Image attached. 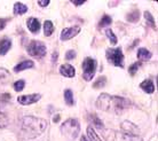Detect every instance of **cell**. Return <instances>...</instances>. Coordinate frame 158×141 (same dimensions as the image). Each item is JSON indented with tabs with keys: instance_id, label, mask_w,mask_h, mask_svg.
<instances>
[{
	"instance_id": "obj_1",
	"label": "cell",
	"mask_w": 158,
	"mask_h": 141,
	"mask_svg": "<svg viewBox=\"0 0 158 141\" xmlns=\"http://www.w3.org/2000/svg\"><path fill=\"white\" fill-rule=\"evenodd\" d=\"M131 101L127 99L120 96H114L107 93L101 94L96 101V107L103 111H110V113H122L124 109L131 107Z\"/></svg>"
},
{
	"instance_id": "obj_2",
	"label": "cell",
	"mask_w": 158,
	"mask_h": 141,
	"mask_svg": "<svg viewBox=\"0 0 158 141\" xmlns=\"http://www.w3.org/2000/svg\"><path fill=\"white\" fill-rule=\"evenodd\" d=\"M47 127V123L41 118L27 116L22 119V131L28 139H33L43 133Z\"/></svg>"
},
{
	"instance_id": "obj_3",
	"label": "cell",
	"mask_w": 158,
	"mask_h": 141,
	"mask_svg": "<svg viewBox=\"0 0 158 141\" xmlns=\"http://www.w3.org/2000/svg\"><path fill=\"white\" fill-rule=\"evenodd\" d=\"M61 130L65 137L73 140L78 137L79 132H80V125H79L78 121H76V119H68L62 124Z\"/></svg>"
},
{
	"instance_id": "obj_4",
	"label": "cell",
	"mask_w": 158,
	"mask_h": 141,
	"mask_svg": "<svg viewBox=\"0 0 158 141\" xmlns=\"http://www.w3.org/2000/svg\"><path fill=\"white\" fill-rule=\"evenodd\" d=\"M28 53L33 58H37V59H41L43 56L46 55V46L45 44L41 43V41H36L33 40L29 44L28 46Z\"/></svg>"
},
{
	"instance_id": "obj_5",
	"label": "cell",
	"mask_w": 158,
	"mask_h": 141,
	"mask_svg": "<svg viewBox=\"0 0 158 141\" xmlns=\"http://www.w3.org/2000/svg\"><path fill=\"white\" fill-rule=\"evenodd\" d=\"M107 59L114 66L123 67L124 55H123L120 48H109V49H107Z\"/></svg>"
},
{
	"instance_id": "obj_6",
	"label": "cell",
	"mask_w": 158,
	"mask_h": 141,
	"mask_svg": "<svg viewBox=\"0 0 158 141\" xmlns=\"http://www.w3.org/2000/svg\"><path fill=\"white\" fill-rule=\"evenodd\" d=\"M96 69V62L91 58H87L83 62V77L85 80H91L95 74Z\"/></svg>"
},
{
	"instance_id": "obj_7",
	"label": "cell",
	"mask_w": 158,
	"mask_h": 141,
	"mask_svg": "<svg viewBox=\"0 0 158 141\" xmlns=\"http://www.w3.org/2000/svg\"><path fill=\"white\" fill-rule=\"evenodd\" d=\"M80 32V28L79 27H73V28H65L61 32V39L62 40H69L71 39L72 37L77 36Z\"/></svg>"
},
{
	"instance_id": "obj_8",
	"label": "cell",
	"mask_w": 158,
	"mask_h": 141,
	"mask_svg": "<svg viewBox=\"0 0 158 141\" xmlns=\"http://www.w3.org/2000/svg\"><path fill=\"white\" fill-rule=\"evenodd\" d=\"M107 141H134L133 138H131L127 134H123L120 132H115L112 131L107 135Z\"/></svg>"
},
{
	"instance_id": "obj_9",
	"label": "cell",
	"mask_w": 158,
	"mask_h": 141,
	"mask_svg": "<svg viewBox=\"0 0 158 141\" xmlns=\"http://www.w3.org/2000/svg\"><path fill=\"white\" fill-rule=\"evenodd\" d=\"M122 130H124L125 134H127V135H133V137L140 133V131H139L138 127H136L133 123H131V122H128V121L123 122Z\"/></svg>"
},
{
	"instance_id": "obj_10",
	"label": "cell",
	"mask_w": 158,
	"mask_h": 141,
	"mask_svg": "<svg viewBox=\"0 0 158 141\" xmlns=\"http://www.w3.org/2000/svg\"><path fill=\"white\" fill-rule=\"evenodd\" d=\"M41 98L40 94H30V95H21L17 98V101L20 102L21 105L23 106H27V105H31V103H35L37 102L39 99Z\"/></svg>"
},
{
	"instance_id": "obj_11",
	"label": "cell",
	"mask_w": 158,
	"mask_h": 141,
	"mask_svg": "<svg viewBox=\"0 0 158 141\" xmlns=\"http://www.w3.org/2000/svg\"><path fill=\"white\" fill-rule=\"evenodd\" d=\"M60 72L63 75L64 77H68V78H71L73 77L76 74V70L75 68L70 66V64H62L61 67H60Z\"/></svg>"
},
{
	"instance_id": "obj_12",
	"label": "cell",
	"mask_w": 158,
	"mask_h": 141,
	"mask_svg": "<svg viewBox=\"0 0 158 141\" xmlns=\"http://www.w3.org/2000/svg\"><path fill=\"white\" fill-rule=\"evenodd\" d=\"M27 25H28L29 30L31 32H33V33H37L40 29V22L37 19H35V17H30L27 21Z\"/></svg>"
},
{
	"instance_id": "obj_13",
	"label": "cell",
	"mask_w": 158,
	"mask_h": 141,
	"mask_svg": "<svg viewBox=\"0 0 158 141\" xmlns=\"http://www.w3.org/2000/svg\"><path fill=\"white\" fill-rule=\"evenodd\" d=\"M12 46V41L8 38H4L0 40V55H5L9 51V48Z\"/></svg>"
},
{
	"instance_id": "obj_14",
	"label": "cell",
	"mask_w": 158,
	"mask_h": 141,
	"mask_svg": "<svg viewBox=\"0 0 158 141\" xmlns=\"http://www.w3.org/2000/svg\"><path fill=\"white\" fill-rule=\"evenodd\" d=\"M141 88H142L146 93H154L155 91V85L152 84V82H151L150 79H147V80H144V82L141 83Z\"/></svg>"
},
{
	"instance_id": "obj_15",
	"label": "cell",
	"mask_w": 158,
	"mask_h": 141,
	"mask_svg": "<svg viewBox=\"0 0 158 141\" xmlns=\"http://www.w3.org/2000/svg\"><path fill=\"white\" fill-rule=\"evenodd\" d=\"M33 64L35 63L32 62V61H24V62H21L20 64H17L15 68H14V71H22V70H25V69H30V68L33 67Z\"/></svg>"
},
{
	"instance_id": "obj_16",
	"label": "cell",
	"mask_w": 158,
	"mask_h": 141,
	"mask_svg": "<svg viewBox=\"0 0 158 141\" xmlns=\"http://www.w3.org/2000/svg\"><path fill=\"white\" fill-rule=\"evenodd\" d=\"M53 31H54L53 23H52L51 21H45V23H44V35L46 36V37H49L53 33Z\"/></svg>"
},
{
	"instance_id": "obj_17",
	"label": "cell",
	"mask_w": 158,
	"mask_h": 141,
	"mask_svg": "<svg viewBox=\"0 0 158 141\" xmlns=\"http://www.w3.org/2000/svg\"><path fill=\"white\" fill-rule=\"evenodd\" d=\"M28 12V7L24 4H21V2H17V4L14 5V13L17 14V15H21V14H24V13Z\"/></svg>"
},
{
	"instance_id": "obj_18",
	"label": "cell",
	"mask_w": 158,
	"mask_h": 141,
	"mask_svg": "<svg viewBox=\"0 0 158 141\" xmlns=\"http://www.w3.org/2000/svg\"><path fill=\"white\" fill-rule=\"evenodd\" d=\"M138 58L142 61H146V60H149L151 58V53L149 51H147L146 48H140L138 51Z\"/></svg>"
},
{
	"instance_id": "obj_19",
	"label": "cell",
	"mask_w": 158,
	"mask_h": 141,
	"mask_svg": "<svg viewBox=\"0 0 158 141\" xmlns=\"http://www.w3.org/2000/svg\"><path fill=\"white\" fill-rule=\"evenodd\" d=\"M87 134H88L89 141H102L99 138V135L96 134V132H95L94 129H93L92 126H88V127H87Z\"/></svg>"
},
{
	"instance_id": "obj_20",
	"label": "cell",
	"mask_w": 158,
	"mask_h": 141,
	"mask_svg": "<svg viewBox=\"0 0 158 141\" xmlns=\"http://www.w3.org/2000/svg\"><path fill=\"white\" fill-rule=\"evenodd\" d=\"M64 100H65L67 105H69V106L73 105V95H72L71 90H65V92H64Z\"/></svg>"
},
{
	"instance_id": "obj_21",
	"label": "cell",
	"mask_w": 158,
	"mask_h": 141,
	"mask_svg": "<svg viewBox=\"0 0 158 141\" xmlns=\"http://www.w3.org/2000/svg\"><path fill=\"white\" fill-rule=\"evenodd\" d=\"M9 79V72L6 69L0 68V84H6Z\"/></svg>"
},
{
	"instance_id": "obj_22",
	"label": "cell",
	"mask_w": 158,
	"mask_h": 141,
	"mask_svg": "<svg viewBox=\"0 0 158 141\" xmlns=\"http://www.w3.org/2000/svg\"><path fill=\"white\" fill-rule=\"evenodd\" d=\"M106 83H107V78H106L104 76H102V77H100V78L94 83V85H93V87H94V88H99V87H103L104 85H106Z\"/></svg>"
},
{
	"instance_id": "obj_23",
	"label": "cell",
	"mask_w": 158,
	"mask_h": 141,
	"mask_svg": "<svg viewBox=\"0 0 158 141\" xmlns=\"http://www.w3.org/2000/svg\"><path fill=\"white\" fill-rule=\"evenodd\" d=\"M106 33H107V36L109 37L111 44H112V45H116V44H117V37L114 35L112 30H111V29H107V30H106Z\"/></svg>"
},
{
	"instance_id": "obj_24",
	"label": "cell",
	"mask_w": 158,
	"mask_h": 141,
	"mask_svg": "<svg viewBox=\"0 0 158 141\" xmlns=\"http://www.w3.org/2000/svg\"><path fill=\"white\" fill-rule=\"evenodd\" d=\"M8 125V118L6 115L0 113V129H4Z\"/></svg>"
},
{
	"instance_id": "obj_25",
	"label": "cell",
	"mask_w": 158,
	"mask_h": 141,
	"mask_svg": "<svg viewBox=\"0 0 158 141\" xmlns=\"http://www.w3.org/2000/svg\"><path fill=\"white\" fill-rule=\"evenodd\" d=\"M111 23V17L108 15H104L102 17V20L100 21V27L103 28V27H107V25H109V24Z\"/></svg>"
},
{
	"instance_id": "obj_26",
	"label": "cell",
	"mask_w": 158,
	"mask_h": 141,
	"mask_svg": "<svg viewBox=\"0 0 158 141\" xmlns=\"http://www.w3.org/2000/svg\"><path fill=\"white\" fill-rule=\"evenodd\" d=\"M24 86H25L24 80H17V82L14 84V90L17 91V92H21V91H23Z\"/></svg>"
},
{
	"instance_id": "obj_27",
	"label": "cell",
	"mask_w": 158,
	"mask_h": 141,
	"mask_svg": "<svg viewBox=\"0 0 158 141\" xmlns=\"http://www.w3.org/2000/svg\"><path fill=\"white\" fill-rule=\"evenodd\" d=\"M128 17V21H131V22H135V21L139 20V12L138 11H135V12H133L131 15L127 16Z\"/></svg>"
},
{
	"instance_id": "obj_28",
	"label": "cell",
	"mask_w": 158,
	"mask_h": 141,
	"mask_svg": "<svg viewBox=\"0 0 158 141\" xmlns=\"http://www.w3.org/2000/svg\"><path fill=\"white\" fill-rule=\"evenodd\" d=\"M144 16H146V19H147V21L149 22V23L152 25V27H155L156 28V24H155V21H154V19H152V16H151V14L149 12H146L144 13Z\"/></svg>"
},
{
	"instance_id": "obj_29",
	"label": "cell",
	"mask_w": 158,
	"mask_h": 141,
	"mask_svg": "<svg viewBox=\"0 0 158 141\" xmlns=\"http://www.w3.org/2000/svg\"><path fill=\"white\" fill-rule=\"evenodd\" d=\"M141 64L140 63H134V64H132L130 67V69H128V71H130V74L131 75H134L135 72H136V70L139 69V67H140Z\"/></svg>"
},
{
	"instance_id": "obj_30",
	"label": "cell",
	"mask_w": 158,
	"mask_h": 141,
	"mask_svg": "<svg viewBox=\"0 0 158 141\" xmlns=\"http://www.w3.org/2000/svg\"><path fill=\"white\" fill-rule=\"evenodd\" d=\"M76 58V52L75 51H68L67 54H65V59L67 60H71V59H75Z\"/></svg>"
},
{
	"instance_id": "obj_31",
	"label": "cell",
	"mask_w": 158,
	"mask_h": 141,
	"mask_svg": "<svg viewBox=\"0 0 158 141\" xmlns=\"http://www.w3.org/2000/svg\"><path fill=\"white\" fill-rule=\"evenodd\" d=\"M93 122H94L95 124H96V126H98V127H101V129H103L102 122L100 121V119L98 117H96V116H93Z\"/></svg>"
},
{
	"instance_id": "obj_32",
	"label": "cell",
	"mask_w": 158,
	"mask_h": 141,
	"mask_svg": "<svg viewBox=\"0 0 158 141\" xmlns=\"http://www.w3.org/2000/svg\"><path fill=\"white\" fill-rule=\"evenodd\" d=\"M38 5L41 6V7L48 6V5H49V0H39V1H38Z\"/></svg>"
},
{
	"instance_id": "obj_33",
	"label": "cell",
	"mask_w": 158,
	"mask_h": 141,
	"mask_svg": "<svg viewBox=\"0 0 158 141\" xmlns=\"http://www.w3.org/2000/svg\"><path fill=\"white\" fill-rule=\"evenodd\" d=\"M85 2V0H72V4L76 5V6H79V5H83Z\"/></svg>"
},
{
	"instance_id": "obj_34",
	"label": "cell",
	"mask_w": 158,
	"mask_h": 141,
	"mask_svg": "<svg viewBox=\"0 0 158 141\" xmlns=\"http://www.w3.org/2000/svg\"><path fill=\"white\" fill-rule=\"evenodd\" d=\"M5 27H6V20H4V19H0V30L5 29Z\"/></svg>"
},
{
	"instance_id": "obj_35",
	"label": "cell",
	"mask_w": 158,
	"mask_h": 141,
	"mask_svg": "<svg viewBox=\"0 0 158 141\" xmlns=\"http://www.w3.org/2000/svg\"><path fill=\"white\" fill-rule=\"evenodd\" d=\"M59 119H60V115H56L55 117L53 118V122H55V123H57V122H59Z\"/></svg>"
},
{
	"instance_id": "obj_36",
	"label": "cell",
	"mask_w": 158,
	"mask_h": 141,
	"mask_svg": "<svg viewBox=\"0 0 158 141\" xmlns=\"http://www.w3.org/2000/svg\"><path fill=\"white\" fill-rule=\"evenodd\" d=\"M56 60H57V53H55V54H53V61L55 62Z\"/></svg>"
},
{
	"instance_id": "obj_37",
	"label": "cell",
	"mask_w": 158,
	"mask_h": 141,
	"mask_svg": "<svg viewBox=\"0 0 158 141\" xmlns=\"http://www.w3.org/2000/svg\"><path fill=\"white\" fill-rule=\"evenodd\" d=\"M80 141H87V140H86V138H85V137H81V140H80Z\"/></svg>"
}]
</instances>
